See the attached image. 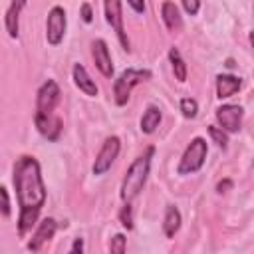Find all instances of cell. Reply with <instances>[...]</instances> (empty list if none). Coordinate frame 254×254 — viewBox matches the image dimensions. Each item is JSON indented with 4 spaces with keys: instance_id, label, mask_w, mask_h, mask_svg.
I'll list each match as a JSON object with an SVG mask.
<instances>
[{
    "instance_id": "6da1fadb",
    "label": "cell",
    "mask_w": 254,
    "mask_h": 254,
    "mask_svg": "<svg viewBox=\"0 0 254 254\" xmlns=\"http://www.w3.org/2000/svg\"><path fill=\"white\" fill-rule=\"evenodd\" d=\"M14 187L20 202V218L18 232L24 236L36 222L44 202L46 189L40 173V165L34 157H20L14 165Z\"/></svg>"
},
{
    "instance_id": "7a4b0ae2",
    "label": "cell",
    "mask_w": 254,
    "mask_h": 254,
    "mask_svg": "<svg viewBox=\"0 0 254 254\" xmlns=\"http://www.w3.org/2000/svg\"><path fill=\"white\" fill-rule=\"evenodd\" d=\"M60 101V87L54 79H48L40 89H38V99H36V127L38 131L50 139L56 141L62 131V121L56 115V105Z\"/></svg>"
},
{
    "instance_id": "3957f363",
    "label": "cell",
    "mask_w": 254,
    "mask_h": 254,
    "mask_svg": "<svg viewBox=\"0 0 254 254\" xmlns=\"http://www.w3.org/2000/svg\"><path fill=\"white\" fill-rule=\"evenodd\" d=\"M153 153H155V149L149 147V149H147L143 155H139V157L131 163V167L127 169L125 179H123V183H121V198H123L125 202H131V200L141 192V189L145 187Z\"/></svg>"
},
{
    "instance_id": "277c9868",
    "label": "cell",
    "mask_w": 254,
    "mask_h": 254,
    "mask_svg": "<svg viewBox=\"0 0 254 254\" xmlns=\"http://www.w3.org/2000/svg\"><path fill=\"white\" fill-rule=\"evenodd\" d=\"M149 77H151V71H149V69H135V67L125 69V71L117 77V81H115V85H113L115 103H117V105H125V103L129 101L131 89H133L137 83H141V81H145V79H149Z\"/></svg>"
},
{
    "instance_id": "5b68a950",
    "label": "cell",
    "mask_w": 254,
    "mask_h": 254,
    "mask_svg": "<svg viewBox=\"0 0 254 254\" xmlns=\"http://www.w3.org/2000/svg\"><path fill=\"white\" fill-rule=\"evenodd\" d=\"M206 141L202 137H194L190 141V145L187 147L185 155L181 157V163H179V175H190V173H196L202 165H204V159H206Z\"/></svg>"
},
{
    "instance_id": "8992f818",
    "label": "cell",
    "mask_w": 254,
    "mask_h": 254,
    "mask_svg": "<svg viewBox=\"0 0 254 254\" xmlns=\"http://www.w3.org/2000/svg\"><path fill=\"white\" fill-rule=\"evenodd\" d=\"M65 26H67V20H65V12L62 6H54L48 14V22H46V38L52 46H58L62 40H64V34H65Z\"/></svg>"
},
{
    "instance_id": "52a82bcc",
    "label": "cell",
    "mask_w": 254,
    "mask_h": 254,
    "mask_svg": "<svg viewBox=\"0 0 254 254\" xmlns=\"http://www.w3.org/2000/svg\"><path fill=\"white\" fill-rule=\"evenodd\" d=\"M119 147H121V141L119 137H107L103 147L99 149L97 157H95V163H93V175H103L111 165L113 161L117 159L119 155Z\"/></svg>"
},
{
    "instance_id": "ba28073f",
    "label": "cell",
    "mask_w": 254,
    "mask_h": 254,
    "mask_svg": "<svg viewBox=\"0 0 254 254\" xmlns=\"http://www.w3.org/2000/svg\"><path fill=\"white\" fill-rule=\"evenodd\" d=\"M103 8H105V20H107V22L111 24V28L115 30V34H117V38H119L123 50L129 52V40H127V34H125V28H123V16H121V2H117V0H107V2L103 4Z\"/></svg>"
},
{
    "instance_id": "9c48e42d",
    "label": "cell",
    "mask_w": 254,
    "mask_h": 254,
    "mask_svg": "<svg viewBox=\"0 0 254 254\" xmlns=\"http://www.w3.org/2000/svg\"><path fill=\"white\" fill-rule=\"evenodd\" d=\"M242 115H244V109L240 105H222L216 109V119L222 125V129L228 133H236L240 129Z\"/></svg>"
},
{
    "instance_id": "30bf717a",
    "label": "cell",
    "mask_w": 254,
    "mask_h": 254,
    "mask_svg": "<svg viewBox=\"0 0 254 254\" xmlns=\"http://www.w3.org/2000/svg\"><path fill=\"white\" fill-rule=\"evenodd\" d=\"M91 48H93L95 67H97L105 77H111V75H113V64H111V56H109L107 44H105L103 40H95Z\"/></svg>"
},
{
    "instance_id": "8fae6325",
    "label": "cell",
    "mask_w": 254,
    "mask_h": 254,
    "mask_svg": "<svg viewBox=\"0 0 254 254\" xmlns=\"http://www.w3.org/2000/svg\"><path fill=\"white\" fill-rule=\"evenodd\" d=\"M56 228H58V224H56V220H54V218H44V220H42V224H40V228L36 230V234H34V236H32V240L28 242V248H30L32 252H36L44 242H48V240L54 236Z\"/></svg>"
},
{
    "instance_id": "7c38bea8",
    "label": "cell",
    "mask_w": 254,
    "mask_h": 254,
    "mask_svg": "<svg viewBox=\"0 0 254 254\" xmlns=\"http://www.w3.org/2000/svg\"><path fill=\"white\" fill-rule=\"evenodd\" d=\"M240 85H242V81H240V77H236V75H228V73L216 75V95H218L220 99L234 95V93L240 89Z\"/></svg>"
},
{
    "instance_id": "4fadbf2b",
    "label": "cell",
    "mask_w": 254,
    "mask_h": 254,
    "mask_svg": "<svg viewBox=\"0 0 254 254\" xmlns=\"http://www.w3.org/2000/svg\"><path fill=\"white\" fill-rule=\"evenodd\" d=\"M73 81H75V85H77L85 95H89V97H95V95H97V85H95V81L87 75L85 67L79 65V64L73 65Z\"/></svg>"
},
{
    "instance_id": "5bb4252c",
    "label": "cell",
    "mask_w": 254,
    "mask_h": 254,
    "mask_svg": "<svg viewBox=\"0 0 254 254\" xmlns=\"http://www.w3.org/2000/svg\"><path fill=\"white\" fill-rule=\"evenodd\" d=\"M161 14H163V20H165V24H167V28H169L171 32H179V30L183 28V20H181L179 8H177L173 2H163Z\"/></svg>"
},
{
    "instance_id": "9a60e30c",
    "label": "cell",
    "mask_w": 254,
    "mask_h": 254,
    "mask_svg": "<svg viewBox=\"0 0 254 254\" xmlns=\"http://www.w3.org/2000/svg\"><path fill=\"white\" fill-rule=\"evenodd\" d=\"M181 228V212L177 206L169 204L165 210V220H163V230L167 238H173L177 234V230Z\"/></svg>"
},
{
    "instance_id": "2e32d148",
    "label": "cell",
    "mask_w": 254,
    "mask_h": 254,
    "mask_svg": "<svg viewBox=\"0 0 254 254\" xmlns=\"http://www.w3.org/2000/svg\"><path fill=\"white\" fill-rule=\"evenodd\" d=\"M26 6V2H12L6 12V32L10 38H18V16L20 10Z\"/></svg>"
},
{
    "instance_id": "e0dca14e",
    "label": "cell",
    "mask_w": 254,
    "mask_h": 254,
    "mask_svg": "<svg viewBox=\"0 0 254 254\" xmlns=\"http://www.w3.org/2000/svg\"><path fill=\"white\" fill-rule=\"evenodd\" d=\"M159 123H161V109L155 105H149L141 117V131L149 135L159 127Z\"/></svg>"
},
{
    "instance_id": "ac0fdd59",
    "label": "cell",
    "mask_w": 254,
    "mask_h": 254,
    "mask_svg": "<svg viewBox=\"0 0 254 254\" xmlns=\"http://www.w3.org/2000/svg\"><path fill=\"white\" fill-rule=\"evenodd\" d=\"M169 60H171L175 77H177L179 81H185V79H187V65H185V62H183V58H181V54H179L177 48H171V50H169Z\"/></svg>"
},
{
    "instance_id": "d6986e66",
    "label": "cell",
    "mask_w": 254,
    "mask_h": 254,
    "mask_svg": "<svg viewBox=\"0 0 254 254\" xmlns=\"http://www.w3.org/2000/svg\"><path fill=\"white\" fill-rule=\"evenodd\" d=\"M181 111H183L185 117L192 119V117H196L198 105H196V101H194L192 97H185V99H181Z\"/></svg>"
},
{
    "instance_id": "ffe728a7",
    "label": "cell",
    "mask_w": 254,
    "mask_h": 254,
    "mask_svg": "<svg viewBox=\"0 0 254 254\" xmlns=\"http://www.w3.org/2000/svg\"><path fill=\"white\" fill-rule=\"evenodd\" d=\"M125 248H127V240L123 234H115L109 242V252L111 254H125Z\"/></svg>"
},
{
    "instance_id": "44dd1931",
    "label": "cell",
    "mask_w": 254,
    "mask_h": 254,
    "mask_svg": "<svg viewBox=\"0 0 254 254\" xmlns=\"http://www.w3.org/2000/svg\"><path fill=\"white\" fill-rule=\"evenodd\" d=\"M208 133H210V137L214 139V143H216L218 147H222V149H226V143H228V137H226V133H224L222 129H218V127H214V125H210V127H208Z\"/></svg>"
},
{
    "instance_id": "7402d4cb",
    "label": "cell",
    "mask_w": 254,
    "mask_h": 254,
    "mask_svg": "<svg viewBox=\"0 0 254 254\" xmlns=\"http://www.w3.org/2000/svg\"><path fill=\"white\" fill-rule=\"evenodd\" d=\"M119 220H121V224H123L127 230L133 228V212H131V204H129V202H125V206L121 208V212H119Z\"/></svg>"
},
{
    "instance_id": "603a6c76",
    "label": "cell",
    "mask_w": 254,
    "mask_h": 254,
    "mask_svg": "<svg viewBox=\"0 0 254 254\" xmlns=\"http://www.w3.org/2000/svg\"><path fill=\"white\" fill-rule=\"evenodd\" d=\"M0 194H2V214L8 216L10 214V200H8V189L2 187L0 189Z\"/></svg>"
},
{
    "instance_id": "cb8c5ba5",
    "label": "cell",
    "mask_w": 254,
    "mask_h": 254,
    "mask_svg": "<svg viewBox=\"0 0 254 254\" xmlns=\"http://www.w3.org/2000/svg\"><path fill=\"white\" fill-rule=\"evenodd\" d=\"M81 18H83V22L85 24H89L91 20H93V14H91V6L85 2V4H81Z\"/></svg>"
},
{
    "instance_id": "d4e9b609",
    "label": "cell",
    "mask_w": 254,
    "mask_h": 254,
    "mask_svg": "<svg viewBox=\"0 0 254 254\" xmlns=\"http://www.w3.org/2000/svg\"><path fill=\"white\" fill-rule=\"evenodd\" d=\"M183 8H185L189 14H196V12H198V8H200V4H198L196 0H192V2L185 0V2H183Z\"/></svg>"
},
{
    "instance_id": "484cf974",
    "label": "cell",
    "mask_w": 254,
    "mask_h": 254,
    "mask_svg": "<svg viewBox=\"0 0 254 254\" xmlns=\"http://www.w3.org/2000/svg\"><path fill=\"white\" fill-rule=\"evenodd\" d=\"M69 254H83V240H81V238H75V240H73Z\"/></svg>"
},
{
    "instance_id": "4316f807",
    "label": "cell",
    "mask_w": 254,
    "mask_h": 254,
    "mask_svg": "<svg viewBox=\"0 0 254 254\" xmlns=\"http://www.w3.org/2000/svg\"><path fill=\"white\" fill-rule=\"evenodd\" d=\"M133 10H137V12H145V4H137V2H127Z\"/></svg>"
},
{
    "instance_id": "83f0119b",
    "label": "cell",
    "mask_w": 254,
    "mask_h": 254,
    "mask_svg": "<svg viewBox=\"0 0 254 254\" xmlns=\"http://www.w3.org/2000/svg\"><path fill=\"white\" fill-rule=\"evenodd\" d=\"M250 44H252V48H254V32L250 34Z\"/></svg>"
}]
</instances>
